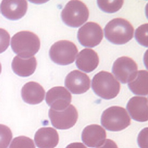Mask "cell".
<instances>
[{"label": "cell", "mask_w": 148, "mask_h": 148, "mask_svg": "<svg viewBox=\"0 0 148 148\" xmlns=\"http://www.w3.org/2000/svg\"><path fill=\"white\" fill-rule=\"evenodd\" d=\"M92 88L99 97L105 99H111L119 93L120 84L111 73L101 71L93 77Z\"/></svg>", "instance_id": "3"}, {"label": "cell", "mask_w": 148, "mask_h": 148, "mask_svg": "<svg viewBox=\"0 0 148 148\" xmlns=\"http://www.w3.org/2000/svg\"><path fill=\"white\" fill-rule=\"evenodd\" d=\"M12 137L11 129L6 125L0 124V148H7Z\"/></svg>", "instance_id": "22"}, {"label": "cell", "mask_w": 148, "mask_h": 148, "mask_svg": "<svg viewBox=\"0 0 148 148\" xmlns=\"http://www.w3.org/2000/svg\"><path fill=\"white\" fill-rule=\"evenodd\" d=\"M106 137L105 130L98 125H88L84 129L82 132V141L90 148L101 146L104 143Z\"/></svg>", "instance_id": "13"}, {"label": "cell", "mask_w": 148, "mask_h": 148, "mask_svg": "<svg viewBox=\"0 0 148 148\" xmlns=\"http://www.w3.org/2000/svg\"><path fill=\"white\" fill-rule=\"evenodd\" d=\"M28 4L26 1H2L0 9L2 15L10 20H18L25 16L27 12Z\"/></svg>", "instance_id": "12"}, {"label": "cell", "mask_w": 148, "mask_h": 148, "mask_svg": "<svg viewBox=\"0 0 148 148\" xmlns=\"http://www.w3.org/2000/svg\"><path fill=\"white\" fill-rule=\"evenodd\" d=\"M34 141L38 148H54L58 144L59 136L53 128L42 127L35 133Z\"/></svg>", "instance_id": "15"}, {"label": "cell", "mask_w": 148, "mask_h": 148, "mask_svg": "<svg viewBox=\"0 0 148 148\" xmlns=\"http://www.w3.org/2000/svg\"><path fill=\"white\" fill-rule=\"evenodd\" d=\"M97 148H118V147L113 140L107 139L102 145Z\"/></svg>", "instance_id": "26"}, {"label": "cell", "mask_w": 148, "mask_h": 148, "mask_svg": "<svg viewBox=\"0 0 148 148\" xmlns=\"http://www.w3.org/2000/svg\"><path fill=\"white\" fill-rule=\"evenodd\" d=\"M10 35L7 31L0 28V53H2L9 47Z\"/></svg>", "instance_id": "24"}, {"label": "cell", "mask_w": 148, "mask_h": 148, "mask_svg": "<svg viewBox=\"0 0 148 148\" xmlns=\"http://www.w3.org/2000/svg\"><path fill=\"white\" fill-rule=\"evenodd\" d=\"M130 118L123 107L112 106L104 111L101 123L107 130L118 132L123 130L130 125Z\"/></svg>", "instance_id": "4"}, {"label": "cell", "mask_w": 148, "mask_h": 148, "mask_svg": "<svg viewBox=\"0 0 148 148\" xmlns=\"http://www.w3.org/2000/svg\"><path fill=\"white\" fill-rule=\"evenodd\" d=\"M89 17V12L85 4L79 1H72L62 10L61 17L64 23L71 27H79L85 23Z\"/></svg>", "instance_id": "5"}, {"label": "cell", "mask_w": 148, "mask_h": 148, "mask_svg": "<svg viewBox=\"0 0 148 148\" xmlns=\"http://www.w3.org/2000/svg\"><path fill=\"white\" fill-rule=\"evenodd\" d=\"M148 23L140 26L135 32V38L139 45L148 47Z\"/></svg>", "instance_id": "23"}, {"label": "cell", "mask_w": 148, "mask_h": 148, "mask_svg": "<svg viewBox=\"0 0 148 148\" xmlns=\"http://www.w3.org/2000/svg\"><path fill=\"white\" fill-rule=\"evenodd\" d=\"M45 91L37 82L31 81L26 84L21 90V97L24 102L31 105L40 103L45 99Z\"/></svg>", "instance_id": "16"}, {"label": "cell", "mask_w": 148, "mask_h": 148, "mask_svg": "<svg viewBox=\"0 0 148 148\" xmlns=\"http://www.w3.org/2000/svg\"><path fill=\"white\" fill-rule=\"evenodd\" d=\"M138 72L136 63L131 58L122 57L113 64L112 72L121 83H130L136 77Z\"/></svg>", "instance_id": "9"}, {"label": "cell", "mask_w": 148, "mask_h": 148, "mask_svg": "<svg viewBox=\"0 0 148 148\" xmlns=\"http://www.w3.org/2000/svg\"><path fill=\"white\" fill-rule=\"evenodd\" d=\"M66 148H87L85 145H84L82 143H72L67 145Z\"/></svg>", "instance_id": "27"}, {"label": "cell", "mask_w": 148, "mask_h": 148, "mask_svg": "<svg viewBox=\"0 0 148 148\" xmlns=\"http://www.w3.org/2000/svg\"><path fill=\"white\" fill-rule=\"evenodd\" d=\"M11 47L18 56L22 58H30L37 53L40 47L39 37L29 31H22L13 36Z\"/></svg>", "instance_id": "1"}, {"label": "cell", "mask_w": 148, "mask_h": 148, "mask_svg": "<svg viewBox=\"0 0 148 148\" xmlns=\"http://www.w3.org/2000/svg\"><path fill=\"white\" fill-rule=\"evenodd\" d=\"M12 66L15 74L20 77H26L34 73L37 68V61L34 57L22 58L17 56L14 58Z\"/></svg>", "instance_id": "18"}, {"label": "cell", "mask_w": 148, "mask_h": 148, "mask_svg": "<svg viewBox=\"0 0 148 148\" xmlns=\"http://www.w3.org/2000/svg\"><path fill=\"white\" fill-rule=\"evenodd\" d=\"M72 100L71 93L63 86H56L47 92L45 100L51 109L61 111L70 105Z\"/></svg>", "instance_id": "10"}, {"label": "cell", "mask_w": 148, "mask_h": 148, "mask_svg": "<svg viewBox=\"0 0 148 148\" xmlns=\"http://www.w3.org/2000/svg\"><path fill=\"white\" fill-rule=\"evenodd\" d=\"M148 72L145 70L137 72L136 77L128 84L132 93L140 96H147L148 93Z\"/></svg>", "instance_id": "19"}, {"label": "cell", "mask_w": 148, "mask_h": 148, "mask_svg": "<svg viewBox=\"0 0 148 148\" xmlns=\"http://www.w3.org/2000/svg\"><path fill=\"white\" fill-rule=\"evenodd\" d=\"M126 108L132 118L139 122L148 120V99L145 97L135 96L130 99Z\"/></svg>", "instance_id": "14"}, {"label": "cell", "mask_w": 148, "mask_h": 148, "mask_svg": "<svg viewBox=\"0 0 148 148\" xmlns=\"http://www.w3.org/2000/svg\"><path fill=\"white\" fill-rule=\"evenodd\" d=\"M123 1H97L98 6L103 12L114 13L119 11L123 5Z\"/></svg>", "instance_id": "20"}, {"label": "cell", "mask_w": 148, "mask_h": 148, "mask_svg": "<svg viewBox=\"0 0 148 148\" xmlns=\"http://www.w3.org/2000/svg\"><path fill=\"white\" fill-rule=\"evenodd\" d=\"M9 148H36V147L32 139L25 136H20L14 138Z\"/></svg>", "instance_id": "21"}, {"label": "cell", "mask_w": 148, "mask_h": 148, "mask_svg": "<svg viewBox=\"0 0 148 148\" xmlns=\"http://www.w3.org/2000/svg\"><path fill=\"white\" fill-rule=\"evenodd\" d=\"M65 85L73 94H83L90 89V79L86 73L74 70L66 76Z\"/></svg>", "instance_id": "11"}, {"label": "cell", "mask_w": 148, "mask_h": 148, "mask_svg": "<svg viewBox=\"0 0 148 148\" xmlns=\"http://www.w3.org/2000/svg\"><path fill=\"white\" fill-rule=\"evenodd\" d=\"M49 118L53 127L58 130H68L73 127L77 121L78 113L73 105L61 111L50 109Z\"/></svg>", "instance_id": "7"}, {"label": "cell", "mask_w": 148, "mask_h": 148, "mask_svg": "<svg viewBox=\"0 0 148 148\" xmlns=\"http://www.w3.org/2000/svg\"><path fill=\"white\" fill-rule=\"evenodd\" d=\"M1 64L0 63V74L1 73Z\"/></svg>", "instance_id": "28"}, {"label": "cell", "mask_w": 148, "mask_h": 148, "mask_svg": "<svg viewBox=\"0 0 148 148\" xmlns=\"http://www.w3.org/2000/svg\"><path fill=\"white\" fill-rule=\"evenodd\" d=\"M138 143L140 148H148V128L142 130L138 137Z\"/></svg>", "instance_id": "25"}, {"label": "cell", "mask_w": 148, "mask_h": 148, "mask_svg": "<svg viewBox=\"0 0 148 148\" xmlns=\"http://www.w3.org/2000/svg\"><path fill=\"white\" fill-rule=\"evenodd\" d=\"M76 64L79 70L89 73L97 67L99 64V58L94 50L86 48L79 53Z\"/></svg>", "instance_id": "17"}, {"label": "cell", "mask_w": 148, "mask_h": 148, "mask_svg": "<svg viewBox=\"0 0 148 148\" xmlns=\"http://www.w3.org/2000/svg\"><path fill=\"white\" fill-rule=\"evenodd\" d=\"M78 52L77 47L71 41L60 40L52 46L49 51V56L55 64L67 65L74 62Z\"/></svg>", "instance_id": "6"}, {"label": "cell", "mask_w": 148, "mask_h": 148, "mask_svg": "<svg viewBox=\"0 0 148 148\" xmlns=\"http://www.w3.org/2000/svg\"><path fill=\"white\" fill-rule=\"evenodd\" d=\"M103 37L102 27L97 23L88 22L78 32L79 42L85 47H94L99 45Z\"/></svg>", "instance_id": "8"}, {"label": "cell", "mask_w": 148, "mask_h": 148, "mask_svg": "<svg viewBox=\"0 0 148 148\" xmlns=\"http://www.w3.org/2000/svg\"><path fill=\"white\" fill-rule=\"evenodd\" d=\"M134 29L128 21L116 18L108 22L104 28L105 36L112 44L123 45L132 39Z\"/></svg>", "instance_id": "2"}]
</instances>
